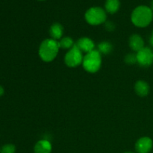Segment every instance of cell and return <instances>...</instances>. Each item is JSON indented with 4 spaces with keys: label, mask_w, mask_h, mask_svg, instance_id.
<instances>
[{
    "label": "cell",
    "mask_w": 153,
    "mask_h": 153,
    "mask_svg": "<svg viewBox=\"0 0 153 153\" xmlns=\"http://www.w3.org/2000/svg\"><path fill=\"white\" fill-rule=\"evenodd\" d=\"M59 49L58 41L52 38L45 39L42 41L39 47V56L44 62H51L55 59Z\"/></svg>",
    "instance_id": "obj_1"
},
{
    "label": "cell",
    "mask_w": 153,
    "mask_h": 153,
    "mask_svg": "<svg viewBox=\"0 0 153 153\" xmlns=\"http://www.w3.org/2000/svg\"><path fill=\"white\" fill-rule=\"evenodd\" d=\"M153 19V11L149 7L140 5L134 8L131 16L132 23L139 28H144L149 25Z\"/></svg>",
    "instance_id": "obj_2"
},
{
    "label": "cell",
    "mask_w": 153,
    "mask_h": 153,
    "mask_svg": "<svg viewBox=\"0 0 153 153\" xmlns=\"http://www.w3.org/2000/svg\"><path fill=\"white\" fill-rule=\"evenodd\" d=\"M82 66L87 72L95 73L100 70L102 66V55L97 49L85 54L84 56Z\"/></svg>",
    "instance_id": "obj_3"
},
{
    "label": "cell",
    "mask_w": 153,
    "mask_h": 153,
    "mask_svg": "<svg viewBox=\"0 0 153 153\" xmlns=\"http://www.w3.org/2000/svg\"><path fill=\"white\" fill-rule=\"evenodd\" d=\"M85 20L91 25H99L105 23L107 19L106 11L100 7H92L88 9L85 15Z\"/></svg>",
    "instance_id": "obj_4"
},
{
    "label": "cell",
    "mask_w": 153,
    "mask_h": 153,
    "mask_svg": "<svg viewBox=\"0 0 153 153\" xmlns=\"http://www.w3.org/2000/svg\"><path fill=\"white\" fill-rule=\"evenodd\" d=\"M83 58L84 56L82 55V52L75 44V46L69 49L68 52L66 53L64 56V62L68 67L74 68L82 64Z\"/></svg>",
    "instance_id": "obj_5"
},
{
    "label": "cell",
    "mask_w": 153,
    "mask_h": 153,
    "mask_svg": "<svg viewBox=\"0 0 153 153\" xmlns=\"http://www.w3.org/2000/svg\"><path fill=\"white\" fill-rule=\"evenodd\" d=\"M137 63L141 67H149L153 64V50L149 47H144L137 52Z\"/></svg>",
    "instance_id": "obj_6"
},
{
    "label": "cell",
    "mask_w": 153,
    "mask_h": 153,
    "mask_svg": "<svg viewBox=\"0 0 153 153\" xmlns=\"http://www.w3.org/2000/svg\"><path fill=\"white\" fill-rule=\"evenodd\" d=\"M153 146L152 139L149 137H142L135 143V150L137 153H149Z\"/></svg>",
    "instance_id": "obj_7"
},
{
    "label": "cell",
    "mask_w": 153,
    "mask_h": 153,
    "mask_svg": "<svg viewBox=\"0 0 153 153\" xmlns=\"http://www.w3.org/2000/svg\"><path fill=\"white\" fill-rule=\"evenodd\" d=\"M76 45L80 49L81 52L86 54L95 49V43L89 37H81L76 42Z\"/></svg>",
    "instance_id": "obj_8"
},
{
    "label": "cell",
    "mask_w": 153,
    "mask_h": 153,
    "mask_svg": "<svg viewBox=\"0 0 153 153\" xmlns=\"http://www.w3.org/2000/svg\"><path fill=\"white\" fill-rule=\"evenodd\" d=\"M128 44H129L130 48L134 52H137L144 48V41H143V39L137 34H132L129 37Z\"/></svg>",
    "instance_id": "obj_9"
},
{
    "label": "cell",
    "mask_w": 153,
    "mask_h": 153,
    "mask_svg": "<svg viewBox=\"0 0 153 153\" xmlns=\"http://www.w3.org/2000/svg\"><path fill=\"white\" fill-rule=\"evenodd\" d=\"M52 146L50 142L46 139L38 140L34 145V153H51Z\"/></svg>",
    "instance_id": "obj_10"
},
{
    "label": "cell",
    "mask_w": 153,
    "mask_h": 153,
    "mask_svg": "<svg viewBox=\"0 0 153 153\" xmlns=\"http://www.w3.org/2000/svg\"><path fill=\"white\" fill-rule=\"evenodd\" d=\"M49 34H50L51 38L53 40H61L64 34V27L62 26L61 23L55 22L51 25L49 28Z\"/></svg>",
    "instance_id": "obj_11"
},
{
    "label": "cell",
    "mask_w": 153,
    "mask_h": 153,
    "mask_svg": "<svg viewBox=\"0 0 153 153\" xmlns=\"http://www.w3.org/2000/svg\"><path fill=\"white\" fill-rule=\"evenodd\" d=\"M134 91L139 97H146L149 93V85L145 81H137L134 85Z\"/></svg>",
    "instance_id": "obj_12"
},
{
    "label": "cell",
    "mask_w": 153,
    "mask_h": 153,
    "mask_svg": "<svg viewBox=\"0 0 153 153\" xmlns=\"http://www.w3.org/2000/svg\"><path fill=\"white\" fill-rule=\"evenodd\" d=\"M120 0H106L105 4V11L111 14L117 12L120 9Z\"/></svg>",
    "instance_id": "obj_13"
},
{
    "label": "cell",
    "mask_w": 153,
    "mask_h": 153,
    "mask_svg": "<svg viewBox=\"0 0 153 153\" xmlns=\"http://www.w3.org/2000/svg\"><path fill=\"white\" fill-rule=\"evenodd\" d=\"M97 50L101 53V55H108L113 50V46L108 41H102L98 44Z\"/></svg>",
    "instance_id": "obj_14"
},
{
    "label": "cell",
    "mask_w": 153,
    "mask_h": 153,
    "mask_svg": "<svg viewBox=\"0 0 153 153\" xmlns=\"http://www.w3.org/2000/svg\"><path fill=\"white\" fill-rule=\"evenodd\" d=\"M60 49H70L75 46L74 41L70 37H62L60 40H58Z\"/></svg>",
    "instance_id": "obj_15"
},
{
    "label": "cell",
    "mask_w": 153,
    "mask_h": 153,
    "mask_svg": "<svg viewBox=\"0 0 153 153\" xmlns=\"http://www.w3.org/2000/svg\"><path fill=\"white\" fill-rule=\"evenodd\" d=\"M16 152V147L13 144L8 143L5 144L0 149V153H15Z\"/></svg>",
    "instance_id": "obj_16"
},
{
    "label": "cell",
    "mask_w": 153,
    "mask_h": 153,
    "mask_svg": "<svg viewBox=\"0 0 153 153\" xmlns=\"http://www.w3.org/2000/svg\"><path fill=\"white\" fill-rule=\"evenodd\" d=\"M124 61L127 64L129 65H133L135 63H137V55L134 53H128V55H126Z\"/></svg>",
    "instance_id": "obj_17"
},
{
    "label": "cell",
    "mask_w": 153,
    "mask_h": 153,
    "mask_svg": "<svg viewBox=\"0 0 153 153\" xmlns=\"http://www.w3.org/2000/svg\"><path fill=\"white\" fill-rule=\"evenodd\" d=\"M105 26L106 30H108L109 31H112L115 29L114 24L111 22H105Z\"/></svg>",
    "instance_id": "obj_18"
},
{
    "label": "cell",
    "mask_w": 153,
    "mask_h": 153,
    "mask_svg": "<svg viewBox=\"0 0 153 153\" xmlns=\"http://www.w3.org/2000/svg\"><path fill=\"white\" fill-rule=\"evenodd\" d=\"M149 43H150L151 46H152L153 47V31L152 32V34H151L150 38H149Z\"/></svg>",
    "instance_id": "obj_19"
},
{
    "label": "cell",
    "mask_w": 153,
    "mask_h": 153,
    "mask_svg": "<svg viewBox=\"0 0 153 153\" xmlns=\"http://www.w3.org/2000/svg\"><path fill=\"white\" fill-rule=\"evenodd\" d=\"M4 88H3L0 85V97H1V96L3 95V94H4Z\"/></svg>",
    "instance_id": "obj_20"
},
{
    "label": "cell",
    "mask_w": 153,
    "mask_h": 153,
    "mask_svg": "<svg viewBox=\"0 0 153 153\" xmlns=\"http://www.w3.org/2000/svg\"><path fill=\"white\" fill-rule=\"evenodd\" d=\"M150 8L152 9V10L153 11V0L151 1V6H150Z\"/></svg>",
    "instance_id": "obj_21"
},
{
    "label": "cell",
    "mask_w": 153,
    "mask_h": 153,
    "mask_svg": "<svg viewBox=\"0 0 153 153\" xmlns=\"http://www.w3.org/2000/svg\"><path fill=\"white\" fill-rule=\"evenodd\" d=\"M123 153H134V152H131V151H128V152H123Z\"/></svg>",
    "instance_id": "obj_22"
},
{
    "label": "cell",
    "mask_w": 153,
    "mask_h": 153,
    "mask_svg": "<svg viewBox=\"0 0 153 153\" xmlns=\"http://www.w3.org/2000/svg\"><path fill=\"white\" fill-rule=\"evenodd\" d=\"M41 1H43V0H41Z\"/></svg>",
    "instance_id": "obj_23"
}]
</instances>
